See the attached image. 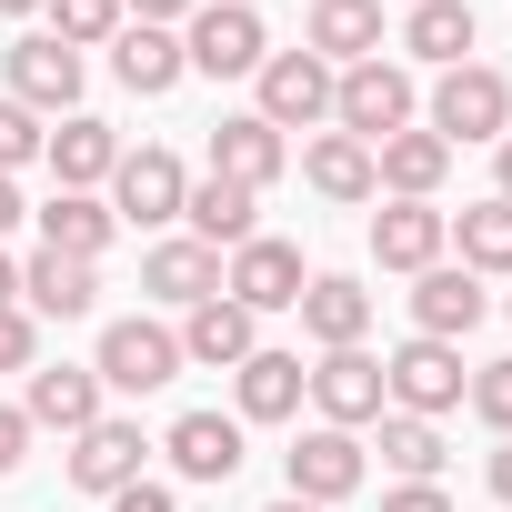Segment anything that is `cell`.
<instances>
[{
  "label": "cell",
  "mask_w": 512,
  "mask_h": 512,
  "mask_svg": "<svg viewBox=\"0 0 512 512\" xmlns=\"http://www.w3.org/2000/svg\"><path fill=\"white\" fill-rule=\"evenodd\" d=\"M181 61L201 81H251V71L272 61V31H262L251 0H201V11L181 21Z\"/></svg>",
  "instance_id": "1"
},
{
  "label": "cell",
  "mask_w": 512,
  "mask_h": 512,
  "mask_svg": "<svg viewBox=\"0 0 512 512\" xmlns=\"http://www.w3.org/2000/svg\"><path fill=\"white\" fill-rule=\"evenodd\" d=\"M412 111H422V91H412L402 61H352V71L332 81V121H342L362 151H382L392 131H412Z\"/></svg>",
  "instance_id": "2"
},
{
  "label": "cell",
  "mask_w": 512,
  "mask_h": 512,
  "mask_svg": "<svg viewBox=\"0 0 512 512\" xmlns=\"http://www.w3.org/2000/svg\"><path fill=\"white\" fill-rule=\"evenodd\" d=\"M442 151H462V141H502L512 131V81L502 71H482V61H452L442 81H432V121H422Z\"/></svg>",
  "instance_id": "3"
},
{
  "label": "cell",
  "mask_w": 512,
  "mask_h": 512,
  "mask_svg": "<svg viewBox=\"0 0 512 512\" xmlns=\"http://www.w3.org/2000/svg\"><path fill=\"white\" fill-rule=\"evenodd\" d=\"M382 392H392V412H412V422H442V412H462V392H472V372H462V342H402L392 362H382Z\"/></svg>",
  "instance_id": "4"
},
{
  "label": "cell",
  "mask_w": 512,
  "mask_h": 512,
  "mask_svg": "<svg viewBox=\"0 0 512 512\" xmlns=\"http://www.w3.org/2000/svg\"><path fill=\"white\" fill-rule=\"evenodd\" d=\"M0 71H11V101H21V111L71 121V111H81V71H91V61H81L71 41H51V31H21L11 51H0Z\"/></svg>",
  "instance_id": "5"
},
{
  "label": "cell",
  "mask_w": 512,
  "mask_h": 512,
  "mask_svg": "<svg viewBox=\"0 0 512 512\" xmlns=\"http://www.w3.org/2000/svg\"><path fill=\"white\" fill-rule=\"evenodd\" d=\"M251 81H262V101H251V111H262L272 131H322L332 121V61H312V51H272L262 71H251Z\"/></svg>",
  "instance_id": "6"
},
{
  "label": "cell",
  "mask_w": 512,
  "mask_h": 512,
  "mask_svg": "<svg viewBox=\"0 0 512 512\" xmlns=\"http://www.w3.org/2000/svg\"><path fill=\"white\" fill-rule=\"evenodd\" d=\"M302 282H312V272H302V251H292V241H272V231H251L231 262H221V292H231L251 322H262V312H292V302H302Z\"/></svg>",
  "instance_id": "7"
},
{
  "label": "cell",
  "mask_w": 512,
  "mask_h": 512,
  "mask_svg": "<svg viewBox=\"0 0 512 512\" xmlns=\"http://www.w3.org/2000/svg\"><path fill=\"white\" fill-rule=\"evenodd\" d=\"M91 372H101V392H161V382L181 372V332L131 312V322L101 332V362H91Z\"/></svg>",
  "instance_id": "8"
},
{
  "label": "cell",
  "mask_w": 512,
  "mask_h": 512,
  "mask_svg": "<svg viewBox=\"0 0 512 512\" xmlns=\"http://www.w3.org/2000/svg\"><path fill=\"white\" fill-rule=\"evenodd\" d=\"M282 472H292V502H322V512H332V502H352V492H362V472H372V462H362V432L312 422V432L282 452Z\"/></svg>",
  "instance_id": "9"
},
{
  "label": "cell",
  "mask_w": 512,
  "mask_h": 512,
  "mask_svg": "<svg viewBox=\"0 0 512 512\" xmlns=\"http://www.w3.org/2000/svg\"><path fill=\"white\" fill-rule=\"evenodd\" d=\"M181 191H191V171L171 161V151H121V171H111V221H141V231H161V221H181Z\"/></svg>",
  "instance_id": "10"
},
{
  "label": "cell",
  "mask_w": 512,
  "mask_h": 512,
  "mask_svg": "<svg viewBox=\"0 0 512 512\" xmlns=\"http://www.w3.org/2000/svg\"><path fill=\"white\" fill-rule=\"evenodd\" d=\"M312 402H322V422H332V432H362V422H382V412H392V392H382V362H372L362 342L312 362Z\"/></svg>",
  "instance_id": "11"
},
{
  "label": "cell",
  "mask_w": 512,
  "mask_h": 512,
  "mask_svg": "<svg viewBox=\"0 0 512 512\" xmlns=\"http://www.w3.org/2000/svg\"><path fill=\"white\" fill-rule=\"evenodd\" d=\"M482 312H492L482 272H462V262H432V272H412V332H422V342H462Z\"/></svg>",
  "instance_id": "12"
},
{
  "label": "cell",
  "mask_w": 512,
  "mask_h": 512,
  "mask_svg": "<svg viewBox=\"0 0 512 512\" xmlns=\"http://www.w3.org/2000/svg\"><path fill=\"white\" fill-rule=\"evenodd\" d=\"M251 352H262V322H251L231 292H211V302L181 312V362H201V372H241Z\"/></svg>",
  "instance_id": "13"
},
{
  "label": "cell",
  "mask_w": 512,
  "mask_h": 512,
  "mask_svg": "<svg viewBox=\"0 0 512 512\" xmlns=\"http://www.w3.org/2000/svg\"><path fill=\"white\" fill-rule=\"evenodd\" d=\"M211 171H221V181H241V191H272V181L292 171V141H282L262 111H231V121L211 131Z\"/></svg>",
  "instance_id": "14"
},
{
  "label": "cell",
  "mask_w": 512,
  "mask_h": 512,
  "mask_svg": "<svg viewBox=\"0 0 512 512\" xmlns=\"http://www.w3.org/2000/svg\"><path fill=\"white\" fill-rule=\"evenodd\" d=\"M442 241H452V211H432V201H382L372 211V262L382 272H432Z\"/></svg>",
  "instance_id": "15"
},
{
  "label": "cell",
  "mask_w": 512,
  "mask_h": 512,
  "mask_svg": "<svg viewBox=\"0 0 512 512\" xmlns=\"http://www.w3.org/2000/svg\"><path fill=\"white\" fill-rule=\"evenodd\" d=\"M161 452H171L181 482H231L241 472V412H181L161 432Z\"/></svg>",
  "instance_id": "16"
},
{
  "label": "cell",
  "mask_w": 512,
  "mask_h": 512,
  "mask_svg": "<svg viewBox=\"0 0 512 512\" xmlns=\"http://www.w3.org/2000/svg\"><path fill=\"white\" fill-rule=\"evenodd\" d=\"M302 392H312L302 352H272V342H262V352H251V362L231 372V402H241V432H251V422H292V412H302Z\"/></svg>",
  "instance_id": "17"
},
{
  "label": "cell",
  "mask_w": 512,
  "mask_h": 512,
  "mask_svg": "<svg viewBox=\"0 0 512 512\" xmlns=\"http://www.w3.org/2000/svg\"><path fill=\"white\" fill-rule=\"evenodd\" d=\"M302 51L352 71V61H382V0H312V21H302Z\"/></svg>",
  "instance_id": "18"
},
{
  "label": "cell",
  "mask_w": 512,
  "mask_h": 512,
  "mask_svg": "<svg viewBox=\"0 0 512 512\" xmlns=\"http://www.w3.org/2000/svg\"><path fill=\"white\" fill-rule=\"evenodd\" d=\"M41 161H51V181H61V191H101V181L121 171V131H111V121H91V111H71V121L41 141Z\"/></svg>",
  "instance_id": "19"
},
{
  "label": "cell",
  "mask_w": 512,
  "mask_h": 512,
  "mask_svg": "<svg viewBox=\"0 0 512 512\" xmlns=\"http://www.w3.org/2000/svg\"><path fill=\"white\" fill-rule=\"evenodd\" d=\"M292 312H302V332H312V342H322V352H352V342H362V332H372V292H362V282H352V272H312V282H302V302H292Z\"/></svg>",
  "instance_id": "20"
},
{
  "label": "cell",
  "mask_w": 512,
  "mask_h": 512,
  "mask_svg": "<svg viewBox=\"0 0 512 512\" xmlns=\"http://www.w3.org/2000/svg\"><path fill=\"white\" fill-rule=\"evenodd\" d=\"M141 452H151V442H141V422H111V412H101L91 432H71V482L111 502L121 482H141Z\"/></svg>",
  "instance_id": "21"
},
{
  "label": "cell",
  "mask_w": 512,
  "mask_h": 512,
  "mask_svg": "<svg viewBox=\"0 0 512 512\" xmlns=\"http://www.w3.org/2000/svg\"><path fill=\"white\" fill-rule=\"evenodd\" d=\"M101 302V262H71V251H41V262L21 272V312L31 322H81Z\"/></svg>",
  "instance_id": "22"
},
{
  "label": "cell",
  "mask_w": 512,
  "mask_h": 512,
  "mask_svg": "<svg viewBox=\"0 0 512 512\" xmlns=\"http://www.w3.org/2000/svg\"><path fill=\"white\" fill-rule=\"evenodd\" d=\"M251 201H262V191H241V181L201 171V181L181 191V221H191V241H201V251H241L251 231H262V221H251Z\"/></svg>",
  "instance_id": "23"
},
{
  "label": "cell",
  "mask_w": 512,
  "mask_h": 512,
  "mask_svg": "<svg viewBox=\"0 0 512 512\" xmlns=\"http://www.w3.org/2000/svg\"><path fill=\"white\" fill-rule=\"evenodd\" d=\"M141 292H151V302H171V312L211 302V292H221V251H201L191 231H181V241H151V262H141Z\"/></svg>",
  "instance_id": "24"
},
{
  "label": "cell",
  "mask_w": 512,
  "mask_h": 512,
  "mask_svg": "<svg viewBox=\"0 0 512 512\" xmlns=\"http://www.w3.org/2000/svg\"><path fill=\"white\" fill-rule=\"evenodd\" d=\"M31 221H41V251H71V262H101V251H111V231H121L101 191H51Z\"/></svg>",
  "instance_id": "25"
},
{
  "label": "cell",
  "mask_w": 512,
  "mask_h": 512,
  "mask_svg": "<svg viewBox=\"0 0 512 512\" xmlns=\"http://www.w3.org/2000/svg\"><path fill=\"white\" fill-rule=\"evenodd\" d=\"M111 71H121V91H141V101H161L191 61H181V31H161V21H121V41H111Z\"/></svg>",
  "instance_id": "26"
},
{
  "label": "cell",
  "mask_w": 512,
  "mask_h": 512,
  "mask_svg": "<svg viewBox=\"0 0 512 512\" xmlns=\"http://www.w3.org/2000/svg\"><path fill=\"white\" fill-rule=\"evenodd\" d=\"M21 412H31V432H91V422H101V372H81V362L31 372Z\"/></svg>",
  "instance_id": "27"
},
{
  "label": "cell",
  "mask_w": 512,
  "mask_h": 512,
  "mask_svg": "<svg viewBox=\"0 0 512 512\" xmlns=\"http://www.w3.org/2000/svg\"><path fill=\"white\" fill-rule=\"evenodd\" d=\"M472 41H482L472 0H412V11H402V51H412V61H432V71L472 61Z\"/></svg>",
  "instance_id": "28"
},
{
  "label": "cell",
  "mask_w": 512,
  "mask_h": 512,
  "mask_svg": "<svg viewBox=\"0 0 512 512\" xmlns=\"http://www.w3.org/2000/svg\"><path fill=\"white\" fill-rule=\"evenodd\" d=\"M302 181H312L322 201H382V181H372V151H362L352 131H312V141H302Z\"/></svg>",
  "instance_id": "29"
},
{
  "label": "cell",
  "mask_w": 512,
  "mask_h": 512,
  "mask_svg": "<svg viewBox=\"0 0 512 512\" xmlns=\"http://www.w3.org/2000/svg\"><path fill=\"white\" fill-rule=\"evenodd\" d=\"M442 171H452V151H442L432 131H392V141L372 151V181H382L392 201H432V191H442Z\"/></svg>",
  "instance_id": "30"
},
{
  "label": "cell",
  "mask_w": 512,
  "mask_h": 512,
  "mask_svg": "<svg viewBox=\"0 0 512 512\" xmlns=\"http://www.w3.org/2000/svg\"><path fill=\"white\" fill-rule=\"evenodd\" d=\"M452 241H462V272H512V201H472Z\"/></svg>",
  "instance_id": "31"
},
{
  "label": "cell",
  "mask_w": 512,
  "mask_h": 512,
  "mask_svg": "<svg viewBox=\"0 0 512 512\" xmlns=\"http://www.w3.org/2000/svg\"><path fill=\"white\" fill-rule=\"evenodd\" d=\"M382 462H392L402 482H432V472H442V432L412 422V412H382Z\"/></svg>",
  "instance_id": "32"
},
{
  "label": "cell",
  "mask_w": 512,
  "mask_h": 512,
  "mask_svg": "<svg viewBox=\"0 0 512 512\" xmlns=\"http://www.w3.org/2000/svg\"><path fill=\"white\" fill-rule=\"evenodd\" d=\"M51 41H71V51H111V41H121V0H51Z\"/></svg>",
  "instance_id": "33"
},
{
  "label": "cell",
  "mask_w": 512,
  "mask_h": 512,
  "mask_svg": "<svg viewBox=\"0 0 512 512\" xmlns=\"http://www.w3.org/2000/svg\"><path fill=\"white\" fill-rule=\"evenodd\" d=\"M41 141H51V131H41V111H21L11 91H0V171H21V161H41Z\"/></svg>",
  "instance_id": "34"
},
{
  "label": "cell",
  "mask_w": 512,
  "mask_h": 512,
  "mask_svg": "<svg viewBox=\"0 0 512 512\" xmlns=\"http://www.w3.org/2000/svg\"><path fill=\"white\" fill-rule=\"evenodd\" d=\"M462 402H472V412H482V422H492V432H512V352H502V362H482V372H472V392H462Z\"/></svg>",
  "instance_id": "35"
},
{
  "label": "cell",
  "mask_w": 512,
  "mask_h": 512,
  "mask_svg": "<svg viewBox=\"0 0 512 512\" xmlns=\"http://www.w3.org/2000/svg\"><path fill=\"white\" fill-rule=\"evenodd\" d=\"M31 362H41V322L11 302V312H0V372H31Z\"/></svg>",
  "instance_id": "36"
},
{
  "label": "cell",
  "mask_w": 512,
  "mask_h": 512,
  "mask_svg": "<svg viewBox=\"0 0 512 512\" xmlns=\"http://www.w3.org/2000/svg\"><path fill=\"white\" fill-rule=\"evenodd\" d=\"M21 462H31V412L0 402V472H21Z\"/></svg>",
  "instance_id": "37"
},
{
  "label": "cell",
  "mask_w": 512,
  "mask_h": 512,
  "mask_svg": "<svg viewBox=\"0 0 512 512\" xmlns=\"http://www.w3.org/2000/svg\"><path fill=\"white\" fill-rule=\"evenodd\" d=\"M382 512H452V492H442V482H392Z\"/></svg>",
  "instance_id": "38"
},
{
  "label": "cell",
  "mask_w": 512,
  "mask_h": 512,
  "mask_svg": "<svg viewBox=\"0 0 512 512\" xmlns=\"http://www.w3.org/2000/svg\"><path fill=\"white\" fill-rule=\"evenodd\" d=\"M111 512H181V502H171V482H121Z\"/></svg>",
  "instance_id": "39"
},
{
  "label": "cell",
  "mask_w": 512,
  "mask_h": 512,
  "mask_svg": "<svg viewBox=\"0 0 512 512\" xmlns=\"http://www.w3.org/2000/svg\"><path fill=\"white\" fill-rule=\"evenodd\" d=\"M201 11V0H121V21H161V31H181Z\"/></svg>",
  "instance_id": "40"
},
{
  "label": "cell",
  "mask_w": 512,
  "mask_h": 512,
  "mask_svg": "<svg viewBox=\"0 0 512 512\" xmlns=\"http://www.w3.org/2000/svg\"><path fill=\"white\" fill-rule=\"evenodd\" d=\"M492 201H512V131L492 141Z\"/></svg>",
  "instance_id": "41"
},
{
  "label": "cell",
  "mask_w": 512,
  "mask_h": 512,
  "mask_svg": "<svg viewBox=\"0 0 512 512\" xmlns=\"http://www.w3.org/2000/svg\"><path fill=\"white\" fill-rule=\"evenodd\" d=\"M482 482H492V502H512V432H502V452H492V472H482Z\"/></svg>",
  "instance_id": "42"
},
{
  "label": "cell",
  "mask_w": 512,
  "mask_h": 512,
  "mask_svg": "<svg viewBox=\"0 0 512 512\" xmlns=\"http://www.w3.org/2000/svg\"><path fill=\"white\" fill-rule=\"evenodd\" d=\"M21 302V262H11V251H0V312H11Z\"/></svg>",
  "instance_id": "43"
},
{
  "label": "cell",
  "mask_w": 512,
  "mask_h": 512,
  "mask_svg": "<svg viewBox=\"0 0 512 512\" xmlns=\"http://www.w3.org/2000/svg\"><path fill=\"white\" fill-rule=\"evenodd\" d=\"M11 221H21V191H11V171H0V241H11Z\"/></svg>",
  "instance_id": "44"
},
{
  "label": "cell",
  "mask_w": 512,
  "mask_h": 512,
  "mask_svg": "<svg viewBox=\"0 0 512 512\" xmlns=\"http://www.w3.org/2000/svg\"><path fill=\"white\" fill-rule=\"evenodd\" d=\"M31 11H51V0H0V21H31Z\"/></svg>",
  "instance_id": "45"
},
{
  "label": "cell",
  "mask_w": 512,
  "mask_h": 512,
  "mask_svg": "<svg viewBox=\"0 0 512 512\" xmlns=\"http://www.w3.org/2000/svg\"><path fill=\"white\" fill-rule=\"evenodd\" d=\"M262 512H322V502H292V492H282V502H262Z\"/></svg>",
  "instance_id": "46"
},
{
  "label": "cell",
  "mask_w": 512,
  "mask_h": 512,
  "mask_svg": "<svg viewBox=\"0 0 512 512\" xmlns=\"http://www.w3.org/2000/svg\"><path fill=\"white\" fill-rule=\"evenodd\" d=\"M402 11H412V0H402Z\"/></svg>",
  "instance_id": "47"
},
{
  "label": "cell",
  "mask_w": 512,
  "mask_h": 512,
  "mask_svg": "<svg viewBox=\"0 0 512 512\" xmlns=\"http://www.w3.org/2000/svg\"><path fill=\"white\" fill-rule=\"evenodd\" d=\"M502 312H512V302H502Z\"/></svg>",
  "instance_id": "48"
}]
</instances>
